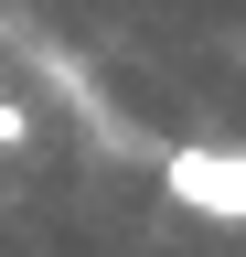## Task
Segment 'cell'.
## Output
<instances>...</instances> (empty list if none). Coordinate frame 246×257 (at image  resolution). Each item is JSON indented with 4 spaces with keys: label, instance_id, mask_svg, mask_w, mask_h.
I'll return each mask as SVG.
<instances>
[{
    "label": "cell",
    "instance_id": "obj_1",
    "mask_svg": "<svg viewBox=\"0 0 246 257\" xmlns=\"http://www.w3.org/2000/svg\"><path fill=\"white\" fill-rule=\"evenodd\" d=\"M171 204L246 225V150H171Z\"/></svg>",
    "mask_w": 246,
    "mask_h": 257
},
{
    "label": "cell",
    "instance_id": "obj_2",
    "mask_svg": "<svg viewBox=\"0 0 246 257\" xmlns=\"http://www.w3.org/2000/svg\"><path fill=\"white\" fill-rule=\"evenodd\" d=\"M33 140V107H22V96H0V150H22Z\"/></svg>",
    "mask_w": 246,
    "mask_h": 257
}]
</instances>
